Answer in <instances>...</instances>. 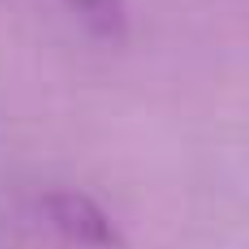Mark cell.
I'll list each match as a JSON object with an SVG mask.
<instances>
[]
</instances>
